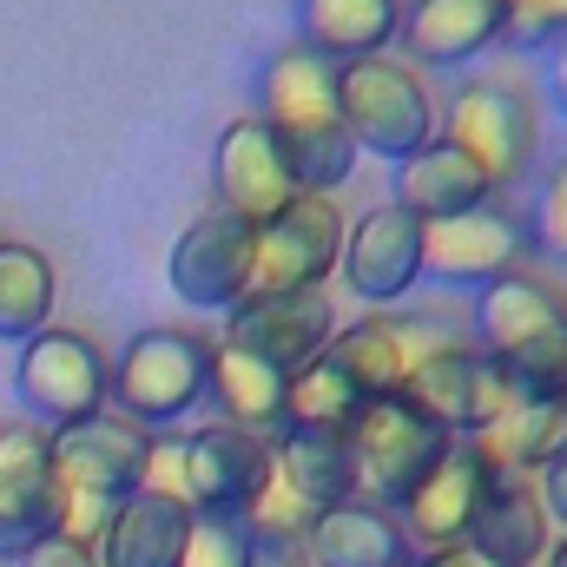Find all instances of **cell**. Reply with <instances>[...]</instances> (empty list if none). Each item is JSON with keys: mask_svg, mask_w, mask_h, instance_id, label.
<instances>
[{"mask_svg": "<svg viewBox=\"0 0 567 567\" xmlns=\"http://www.w3.org/2000/svg\"><path fill=\"white\" fill-rule=\"evenodd\" d=\"M251 93H258L251 120H265V133L278 140L290 185L317 192V198H337L357 178V158H363L350 126H343V106H337V66L317 60L310 47L284 40V47L265 53Z\"/></svg>", "mask_w": 567, "mask_h": 567, "instance_id": "cell-1", "label": "cell"}, {"mask_svg": "<svg viewBox=\"0 0 567 567\" xmlns=\"http://www.w3.org/2000/svg\"><path fill=\"white\" fill-rule=\"evenodd\" d=\"M468 343L502 370L515 403L567 396V297L535 271L495 278L468 297Z\"/></svg>", "mask_w": 567, "mask_h": 567, "instance_id": "cell-2", "label": "cell"}, {"mask_svg": "<svg viewBox=\"0 0 567 567\" xmlns=\"http://www.w3.org/2000/svg\"><path fill=\"white\" fill-rule=\"evenodd\" d=\"M542 126H548V106L515 73H462L449 86V100L435 106V133L449 145H462L488 172V185L502 198L522 178H535V165H542Z\"/></svg>", "mask_w": 567, "mask_h": 567, "instance_id": "cell-3", "label": "cell"}, {"mask_svg": "<svg viewBox=\"0 0 567 567\" xmlns=\"http://www.w3.org/2000/svg\"><path fill=\"white\" fill-rule=\"evenodd\" d=\"M337 106H343V126H350V140H357L363 158L403 165L410 152H423V145L435 140V93H429V73H416L396 47L337 66Z\"/></svg>", "mask_w": 567, "mask_h": 567, "instance_id": "cell-4", "label": "cell"}, {"mask_svg": "<svg viewBox=\"0 0 567 567\" xmlns=\"http://www.w3.org/2000/svg\"><path fill=\"white\" fill-rule=\"evenodd\" d=\"M205 377H212V337L205 330H140L113 357V410L140 429H178L205 410Z\"/></svg>", "mask_w": 567, "mask_h": 567, "instance_id": "cell-5", "label": "cell"}, {"mask_svg": "<svg viewBox=\"0 0 567 567\" xmlns=\"http://www.w3.org/2000/svg\"><path fill=\"white\" fill-rule=\"evenodd\" d=\"M13 396H20V416L33 429H66L86 423L100 410H113V357L100 350V337L73 330V323H47L40 337L20 343V363H13Z\"/></svg>", "mask_w": 567, "mask_h": 567, "instance_id": "cell-6", "label": "cell"}, {"mask_svg": "<svg viewBox=\"0 0 567 567\" xmlns=\"http://www.w3.org/2000/svg\"><path fill=\"white\" fill-rule=\"evenodd\" d=\"M528 258H535V231L515 198H488L462 218L423 225V284H442V290L475 297L482 284L528 271Z\"/></svg>", "mask_w": 567, "mask_h": 567, "instance_id": "cell-7", "label": "cell"}, {"mask_svg": "<svg viewBox=\"0 0 567 567\" xmlns=\"http://www.w3.org/2000/svg\"><path fill=\"white\" fill-rule=\"evenodd\" d=\"M343 205L297 192L278 218H265L251 231V284L245 297H290V290H323L337 278V251H343ZM238 297V303H245Z\"/></svg>", "mask_w": 567, "mask_h": 567, "instance_id": "cell-8", "label": "cell"}, {"mask_svg": "<svg viewBox=\"0 0 567 567\" xmlns=\"http://www.w3.org/2000/svg\"><path fill=\"white\" fill-rule=\"evenodd\" d=\"M449 449H455V435H442L410 396H370L363 416L350 423L357 488H363L370 502H383V508H396Z\"/></svg>", "mask_w": 567, "mask_h": 567, "instance_id": "cell-9", "label": "cell"}, {"mask_svg": "<svg viewBox=\"0 0 567 567\" xmlns=\"http://www.w3.org/2000/svg\"><path fill=\"white\" fill-rule=\"evenodd\" d=\"M278 435H251V429L231 423H198L185 429V508L198 522H245L251 502L265 495L278 455H271Z\"/></svg>", "mask_w": 567, "mask_h": 567, "instance_id": "cell-10", "label": "cell"}, {"mask_svg": "<svg viewBox=\"0 0 567 567\" xmlns=\"http://www.w3.org/2000/svg\"><path fill=\"white\" fill-rule=\"evenodd\" d=\"M337 278L363 310H396L410 303V290L423 284V225L383 198L370 212H357L343 225V251H337Z\"/></svg>", "mask_w": 567, "mask_h": 567, "instance_id": "cell-11", "label": "cell"}, {"mask_svg": "<svg viewBox=\"0 0 567 567\" xmlns=\"http://www.w3.org/2000/svg\"><path fill=\"white\" fill-rule=\"evenodd\" d=\"M442 343H455V330L442 323V310L396 303V310H363V317L337 323L330 357L357 377L363 396H403V383L416 377V363H423L429 350H442Z\"/></svg>", "mask_w": 567, "mask_h": 567, "instance_id": "cell-12", "label": "cell"}, {"mask_svg": "<svg viewBox=\"0 0 567 567\" xmlns=\"http://www.w3.org/2000/svg\"><path fill=\"white\" fill-rule=\"evenodd\" d=\"M145 449H152V429L126 423L120 410H100L86 423H66L47 435L60 495H86V502H113V508L126 495H140Z\"/></svg>", "mask_w": 567, "mask_h": 567, "instance_id": "cell-13", "label": "cell"}, {"mask_svg": "<svg viewBox=\"0 0 567 567\" xmlns=\"http://www.w3.org/2000/svg\"><path fill=\"white\" fill-rule=\"evenodd\" d=\"M403 396H410L429 423L442 429V435H455V442L482 435V429L515 403V396H508V383H502V370H495L468 337H455V343L429 350L423 363H416V377L403 383Z\"/></svg>", "mask_w": 567, "mask_h": 567, "instance_id": "cell-14", "label": "cell"}, {"mask_svg": "<svg viewBox=\"0 0 567 567\" xmlns=\"http://www.w3.org/2000/svg\"><path fill=\"white\" fill-rule=\"evenodd\" d=\"M251 231H258V225H245V218L205 205V212L178 231V245H172V265H165L172 290H178L192 310H212V317L238 310V297H245V284H251Z\"/></svg>", "mask_w": 567, "mask_h": 567, "instance_id": "cell-15", "label": "cell"}, {"mask_svg": "<svg viewBox=\"0 0 567 567\" xmlns=\"http://www.w3.org/2000/svg\"><path fill=\"white\" fill-rule=\"evenodd\" d=\"M225 343L265 357L271 370L297 377L303 363H317L337 337V303L330 290H290V297H245L238 310H225Z\"/></svg>", "mask_w": 567, "mask_h": 567, "instance_id": "cell-16", "label": "cell"}, {"mask_svg": "<svg viewBox=\"0 0 567 567\" xmlns=\"http://www.w3.org/2000/svg\"><path fill=\"white\" fill-rule=\"evenodd\" d=\"M53 528H60V482H53L47 429H0V567L40 548Z\"/></svg>", "mask_w": 567, "mask_h": 567, "instance_id": "cell-17", "label": "cell"}, {"mask_svg": "<svg viewBox=\"0 0 567 567\" xmlns=\"http://www.w3.org/2000/svg\"><path fill=\"white\" fill-rule=\"evenodd\" d=\"M290 198H297V185H290V165H284L278 140L265 133V120H251V113L231 120L212 145V205L245 225H265Z\"/></svg>", "mask_w": 567, "mask_h": 567, "instance_id": "cell-18", "label": "cell"}, {"mask_svg": "<svg viewBox=\"0 0 567 567\" xmlns=\"http://www.w3.org/2000/svg\"><path fill=\"white\" fill-rule=\"evenodd\" d=\"M502 47V0H403L396 53L416 73H462Z\"/></svg>", "mask_w": 567, "mask_h": 567, "instance_id": "cell-19", "label": "cell"}, {"mask_svg": "<svg viewBox=\"0 0 567 567\" xmlns=\"http://www.w3.org/2000/svg\"><path fill=\"white\" fill-rule=\"evenodd\" d=\"M488 488V468L468 442H455L423 482L396 502V528L410 542V555H442V548H462L468 522H475V502Z\"/></svg>", "mask_w": 567, "mask_h": 567, "instance_id": "cell-20", "label": "cell"}, {"mask_svg": "<svg viewBox=\"0 0 567 567\" xmlns=\"http://www.w3.org/2000/svg\"><path fill=\"white\" fill-rule=\"evenodd\" d=\"M462 548H475L488 567H542L548 561L555 528H548V515H542L535 482H528V475H488Z\"/></svg>", "mask_w": 567, "mask_h": 567, "instance_id": "cell-21", "label": "cell"}, {"mask_svg": "<svg viewBox=\"0 0 567 567\" xmlns=\"http://www.w3.org/2000/svg\"><path fill=\"white\" fill-rule=\"evenodd\" d=\"M303 555L310 567H403L416 561L403 528H396V508L357 495V502H337V508H317L310 528H303Z\"/></svg>", "mask_w": 567, "mask_h": 567, "instance_id": "cell-22", "label": "cell"}, {"mask_svg": "<svg viewBox=\"0 0 567 567\" xmlns=\"http://www.w3.org/2000/svg\"><path fill=\"white\" fill-rule=\"evenodd\" d=\"M488 198H502V192L488 185V172H482L462 145H449L442 133L396 165V205H403L416 225L462 218V212H475V205H488Z\"/></svg>", "mask_w": 567, "mask_h": 567, "instance_id": "cell-23", "label": "cell"}, {"mask_svg": "<svg viewBox=\"0 0 567 567\" xmlns=\"http://www.w3.org/2000/svg\"><path fill=\"white\" fill-rule=\"evenodd\" d=\"M284 370H271L265 357L212 337V377H205V410L212 423L251 429V435H278L284 429Z\"/></svg>", "mask_w": 567, "mask_h": 567, "instance_id": "cell-24", "label": "cell"}, {"mask_svg": "<svg viewBox=\"0 0 567 567\" xmlns=\"http://www.w3.org/2000/svg\"><path fill=\"white\" fill-rule=\"evenodd\" d=\"M403 27V0H297V47L330 66L390 53Z\"/></svg>", "mask_w": 567, "mask_h": 567, "instance_id": "cell-25", "label": "cell"}, {"mask_svg": "<svg viewBox=\"0 0 567 567\" xmlns=\"http://www.w3.org/2000/svg\"><path fill=\"white\" fill-rule=\"evenodd\" d=\"M185 542H192V508L158 502V495H126L113 508V522L100 528L93 561L100 567H178L185 561Z\"/></svg>", "mask_w": 567, "mask_h": 567, "instance_id": "cell-26", "label": "cell"}, {"mask_svg": "<svg viewBox=\"0 0 567 567\" xmlns=\"http://www.w3.org/2000/svg\"><path fill=\"white\" fill-rule=\"evenodd\" d=\"M271 455H278V475L290 482V495H297V502H310V515L363 495V488H357L350 435H323V429H278Z\"/></svg>", "mask_w": 567, "mask_h": 567, "instance_id": "cell-27", "label": "cell"}, {"mask_svg": "<svg viewBox=\"0 0 567 567\" xmlns=\"http://www.w3.org/2000/svg\"><path fill=\"white\" fill-rule=\"evenodd\" d=\"M488 475H535L555 449H567V396L555 403H508L482 435H468Z\"/></svg>", "mask_w": 567, "mask_h": 567, "instance_id": "cell-28", "label": "cell"}, {"mask_svg": "<svg viewBox=\"0 0 567 567\" xmlns=\"http://www.w3.org/2000/svg\"><path fill=\"white\" fill-rule=\"evenodd\" d=\"M53 303H60V271L40 245L27 238H0V343H27L53 323Z\"/></svg>", "mask_w": 567, "mask_h": 567, "instance_id": "cell-29", "label": "cell"}, {"mask_svg": "<svg viewBox=\"0 0 567 567\" xmlns=\"http://www.w3.org/2000/svg\"><path fill=\"white\" fill-rule=\"evenodd\" d=\"M363 390L357 377L323 350L317 363H303L290 383H284V429H323V435H350V423L363 416Z\"/></svg>", "mask_w": 567, "mask_h": 567, "instance_id": "cell-30", "label": "cell"}, {"mask_svg": "<svg viewBox=\"0 0 567 567\" xmlns=\"http://www.w3.org/2000/svg\"><path fill=\"white\" fill-rule=\"evenodd\" d=\"M535 212H528V231H535V251L567 265V152L548 158V172H535Z\"/></svg>", "mask_w": 567, "mask_h": 567, "instance_id": "cell-31", "label": "cell"}, {"mask_svg": "<svg viewBox=\"0 0 567 567\" xmlns=\"http://www.w3.org/2000/svg\"><path fill=\"white\" fill-rule=\"evenodd\" d=\"M567 40V0H502V47L555 53Z\"/></svg>", "mask_w": 567, "mask_h": 567, "instance_id": "cell-32", "label": "cell"}, {"mask_svg": "<svg viewBox=\"0 0 567 567\" xmlns=\"http://www.w3.org/2000/svg\"><path fill=\"white\" fill-rule=\"evenodd\" d=\"M238 528H251V535H303V528H310V502H297V495H290V482L271 468L265 495L251 502V515H245Z\"/></svg>", "mask_w": 567, "mask_h": 567, "instance_id": "cell-33", "label": "cell"}, {"mask_svg": "<svg viewBox=\"0 0 567 567\" xmlns=\"http://www.w3.org/2000/svg\"><path fill=\"white\" fill-rule=\"evenodd\" d=\"M178 567H238V528L192 515V542H185V561Z\"/></svg>", "mask_w": 567, "mask_h": 567, "instance_id": "cell-34", "label": "cell"}, {"mask_svg": "<svg viewBox=\"0 0 567 567\" xmlns=\"http://www.w3.org/2000/svg\"><path fill=\"white\" fill-rule=\"evenodd\" d=\"M238 567H310L303 535H251L238 528Z\"/></svg>", "mask_w": 567, "mask_h": 567, "instance_id": "cell-35", "label": "cell"}, {"mask_svg": "<svg viewBox=\"0 0 567 567\" xmlns=\"http://www.w3.org/2000/svg\"><path fill=\"white\" fill-rule=\"evenodd\" d=\"M528 482H535V495H542L548 528H561V535H567V449H555V455H548Z\"/></svg>", "mask_w": 567, "mask_h": 567, "instance_id": "cell-36", "label": "cell"}, {"mask_svg": "<svg viewBox=\"0 0 567 567\" xmlns=\"http://www.w3.org/2000/svg\"><path fill=\"white\" fill-rule=\"evenodd\" d=\"M13 567H100V561H93V548H80V542H66V535H47L40 548H27Z\"/></svg>", "mask_w": 567, "mask_h": 567, "instance_id": "cell-37", "label": "cell"}, {"mask_svg": "<svg viewBox=\"0 0 567 567\" xmlns=\"http://www.w3.org/2000/svg\"><path fill=\"white\" fill-rule=\"evenodd\" d=\"M548 106L561 113V126H567V40L548 53Z\"/></svg>", "mask_w": 567, "mask_h": 567, "instance_id": "cell-38", "label": "cell"}, {"mask_svg": "<svg viewBox=\"0 0 567 567\" xmlns=\"http://www.w3.org/2000/svg\"><path fill=\"white\" fill-rule=\"evenodd\" d=\"M423 567H488L475 548H442V555H416Z\"/></svg>", "mask_w": 567, "mask_h": 567, "instance_id": "cell-39", "label": "cell"}, {"mask_svg": "<svg viewBox=\"0 0 567 567\" xmlns=\"http://www.w3.org/2000/svg\"><path fill=\"white\" fill-rule=\"evenodd\" d=\"M542 567H567V535H555V548H548V561Z\"/></svg>", "mask_w": 567, "mask_h": 567, "instance_id": "cell-40", "label": "cell"}, {"mask_svg": "<svg viewBox=\"0 0 567 567\" xmlns=\"http://www.w3.org/2000/svg\"><path fill=\"white\" fill-rule=\"evenodd\" d=\"M403 567H423V561H403Z\"/></svg>", "mask_w": 567, "mask_h": 567, "instance_id": "cell-41", "label": "cell"}]
</instances>
